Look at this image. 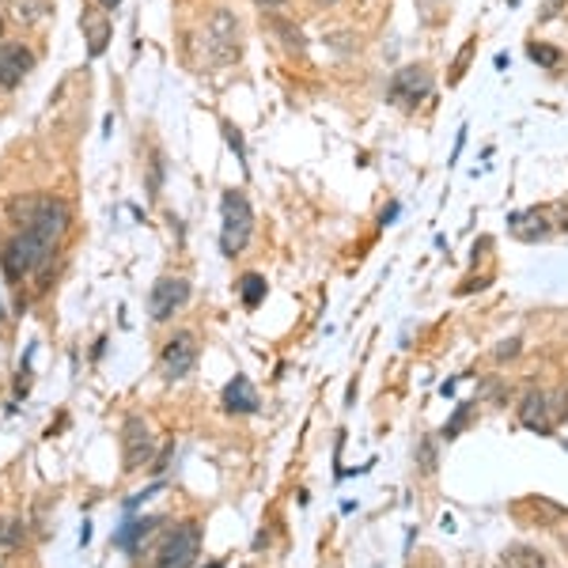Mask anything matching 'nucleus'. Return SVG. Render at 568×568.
Wrapping results in <instances>:
<instances>
[{"mask_svg":"<svg viewBox=\"0 0 568 568\" xmlns=\"http://www.w3.org/2000/svg\"><path fill=\"white\" fill-rule=\"evenodd\" d=\"M420 470L433 474L436 470V439H420Z\"/></svg>","mask_w":568,"mask_h":568,"instance_id":"obj_17","label":"nucleus"},{"mask_svg":"<svg viewBox=\"0 0 568 568\" xmlns=\"http://www.w3.org/2000/svg\"><path fill=\"white\" fill-rule=\"evenodd\" d=\"M519 420L530 428V433H538V436H549L554 433V402H549V394L546 390H527L524 394V406H519Z\"/></svg>","mask_w":568,"mask_h":568,"instance_id":"obj_9","label":"nucleus"},{"mask_svg":"<svg viewBox=\"0 0 568 568\" xmlns=\"http://www.w3.org/2000/svg\"><path fill=\"white\" fill-rule=\"evenodd\" d=\"M565 8V0H546L542 4V20H557V12Z\"/></svg>","mask_w":568,"mask_h":568,"instance_id":"obj_21","label":"nucleus"},{"mask_svg":"<svg viewBox=\"0 0 568 568\" xmlns=\"http://www.w3.org/2000/svg\"><path fill=\"white\" fill-rule=\"evenodd\" d=\"M240 296H243V304L254 311V307H258L262 300H265V277H258V273H243Z\"/></svg>","mask_w":568,"mask_h":568,"instance_id":"obj_14","label":"nucleus"},{"mask_svg":"<svg viewBox=\"0 0 568 568\" xmlns=\"http://www.w3.org/2000/svg\"><path fill=\"white\" fill-rule=\"evenodd\" d=\"M428 91H433V72H428V65H406L390 77L387 99L394 106H414Z\"/></svg>","mask_w":568,"mask_h":568,"instance_id":"obj_7","label":"nucleus"},{"mask_svg":"<svg viewBox=\"0 0 568 568\" xmlns=\"http://www.w3.org/2000/svg\"><path fill=\"white\" fill-rule=\"evenodd\" d=\"M258 4H265V8H281L284 0H258Z\"/></svg>","mask_w":568,"mask_h":568,"instance_id":"obj_24","label":"nucleus"},{"mask_svg":"<svg viewBox=\"0 0 568 568\" xmlns=\"http://www.w3.org/2000/svg\"><path fill=\"white\" fill-rule=\"evenodd\" d=\"M80 27H84V34H88V53H91V58H99V53L106 50V42H110V23H106V16L84 12V16H80Z\"/></svg>","mask_w":568,"mask_h":568,"instance_id":"obj_11","label":"nucleus"},{"mask_svg":"<svg viewBox=\"0 0 568 568\" xmlns=\"http://www.w3.org/2000/svg\"><path fill=\"white\" fill-rule=\"evenodd\" d=\"M160 368H163V375H168L171 383L186 379V375L197 368V337L190 334V329H179V334L171 337L168 345H163Z\"/></svg>","mask_w":568,"mask_h":568,"instance_id":"obj_6","label":"nucleus"},{"mask_svg":"<svg viewBox=\"0 0 568 568\" xmlns=\"http://www.w3.org/2000/svg\"><path fill=\"white\" fill-rule=\"evenodd\" d=\"M0 568H4V565H0Z\"/></svg>","mask_w":568,"mask_h":568,"instance_id":"obj_25","label":"nucleus"},{"mask_svg":"<svg viewBox=\"0 0 568 568\" xmlns=\"http://www.w3.org/2000/svg\"><path fill=\"white\" fill-rule=\"evenodd\" d=\"M511 356H519V342L511 337V342H500V349H497V361H511Z\"/></svg>","mask_w":568,"mask_h":568,"instance_id":"obj_20","label":"nucleus"},{"mask_svg":"<svg viewBox=\"0 0 568 568\" xmlns=\"http://www.w3.org/2000/svg\"><path fill=\"white\" fill-rule=\"evenodd\" d=\"M251 232H254L251 201H246L243 190H227L224 201H220V251H224V258H235L251 243Z\"/></svg>","mask_w":568,"mask_h":568,"instance_id":"obj_1","label":"nucleus"},{"mask_svg":"<svg viewBox=\"0 0 568 568\" xmlns=\"http://www.w3.org/2000/svg\"><path fill=\"white\" fill-rule=\"evenodd\" d=\"M201 50H205L209 65H232V61H240V53H243L240 20H235L227 8H216V12L209 16L205 31H201Z\"/></svg>","mask_w":568,"mask_h":568,"instance_id":"obj_2","label":"nucleus"},{"mask_svg":"<svg viewBox=\"0 0 568 568\" xmlns=\"http://www.w3.org/2000/svg\"><path fill=\"white\" fill-rule=\"evenodd\" d=\"M197 549H201V530H197V524H179L160 542V549H155L152 568H194Z\"/></svg>","mask_w":568,"mask_h":568,"instance_id":"obj_3","label":"nucleus"},{"mask_svg":"<svg viewBox=\"0 0 568 568\" xmlns=\"http://www.w3.org/2000/svg\"><path fill=\"white\" fill-rule=\"evenodd\" d=\"M155 455V436L144 417H125L122 425V463L125 470L136 474L141 466H149Z\"/></svg>","mask_w":568,"mask_h":568,"instance_id":"obj_4","label":"nucleus"},{"mask_svg":"<svg viewBox=\"0 0 568 568\" xmlns=\"http://www.w3.org/2000/svg\"><path fill=\"white\" fill-rule=\"evenodd\" d=\"M155 527H160V519H155V516H149V519H133V524H125V527L114 535V546L136 549V542H141V538H149Z\"/></svg>","mask_w":568,"mask_h":568,"instance_id":"obj_12","label":"nucleus"},{"mask_svg":"<svg viewBox=\"0 0 568 568\" xmlns=\"http://www.w3.org/2000/svg\"><path fill=\"white\" fill-rule=\"evenodd\" d=\"M118 4H122V0H99V8H106V12H114Z\"/></svg>","mask_w":568,"mask_h":568,"instance_id":"obj_23","label":"nucleus"},{"mask_svg":"<svg viewBox=\"0 0 568 568\" xmlns=\"http://www.w3.org/2000/svg\"><path fill=\"white\" fill-rule=\"evenodd\" d=\"M91 542V524H84V530H80V546Z\"/></svg>","mask_w":568,"mask_h":568,"instance_id":"obj_22","label":"nucleus"},{"mask_svg":"<svg viewBox=\"0 0 568 568\" xmlns=\"http://www.w3.org/2000/svg\"><path fill=\"white\" fill-rule=\"evenodd\" d=\"M504 568H549V565L535 546H511L504 554Z\"/></svg>","mask_w":568,"mask_h":568,"instance_id":"obj_13","label":"nucleus"},{"mask_svg":"<svg viewBox=\"0 0 568 568\" xmlns=\"http://www.w3.org/2000/svg\"><path fill=\"white\" fill-rule=\"evenodd\" d=\"M16 8H20V12H16V20H20V23H34L42 16L45 0H16Z\"/></svg>","mask_w":568,"mask_h":568,"instance_id":"obj_16","label":"nucleus"},{"mask_svg":"<svg viewBox=\"0 0 568 568\" xmlns=\"http://www.w3.org/2000/svg\"><path fill=\"white\" fill-rule=\"evenodd\" d=\"M500 568H504V565H500Z\"/></svg>","mask_w":568,"mask_h":568,"instance_id":"obj_26","label":"nucleus"},{"mask_svg":"<svg viewBox=\"0 0 568 568\" xmlns=\"http://www.w3.org/2000/svg\"><path fill=\"white\" fill-rule=\"evenodd\" d=\"M466 417H470V406H459V414L452 417V425H444V436H447V439L459 436V428L466 425Z\"/></svg>","mask_w":568,"mask_h":568,"instance_id":"obj_19","label":"nucleus"},{"mask_svg":"<svg viewBox=\"0 0 568 568\" xmlns=\"http://www.w3.org/2000/svg\"><path fill=\"white\" fill-rule=\"evenodd\" d=\"M530 61L535 65H542V69H557L561 65V50H554V45H546V42H530Z\"/></svg>","mask_w":568,"mask_h":568,"instance_id":"obj_15","label":"nucleus"},{"mask_svg":"<svg viewBox=\"0 0 568 568\" xmlns=\"http://www.w3.org/2000/svg\"><path fill=\"white\" fill-rule=\"evenodd\" d=\"M224 409L227 414H254V409H258V390L251 387L246 375H235L224 387Z\"/></svg>","mask_w":568,"mask_h":568,"instance_id":"obj_10","label":"nucleus"},{"mask_svg":"<svg viewBox=\"0 0 568 568\" xmlns=\"http://www.w3.org/2000/svg\"><path fill=\"white\" fill-rule=\"evenodd\" d=\"M0 546H20V524H4L0 519Z\"/></svg>","mask_w":568,"mask_h":568,"instance_id":"obj_18","label":"nucleus"},{"mask_svg":"<svg viewBox=\"0 0 568 568\" xmlns=\"http://www.w3.org/2000/svg\"><path fill=\"white\" fill-rule=\"evenodd\" d=\"M34 69V53L23 42H0V88L16 91Z\"/></svg>","mask_w":568,"mask_h":568,"instance_id":"obj_8","label":"nucleus"},{"mask_svg":"<svg viewBox=\"0 0 568 568\" xmlns=\"http://www.w3.org/2000/svg\"><path fill=\"white\" fill-rule=\"evenodd\" d=\"M190 300V281L186 277H160L149 292V315L152 323H171Z\"/></svg>","mask_w":568,"mask_h":568,"instance_id":"obj_5","label":"nucleus"}]
</instances>
